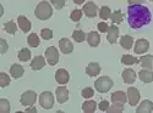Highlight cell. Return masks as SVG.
Segmentation results:
<instances>
[{"instance_id":"obj_3","label":"cell","mask_w":153,"mask_h":113,"mask_svg":"<svg viewBox=\"0 0 153 113\" xmlns=\"http://www.w3.org/2000/svg\"><path fill=\"white\" fill-rule=\"evenodd\" d=\"M113 84H114L113 79L110 77H108V75H104V77H100L94 82V87L97 89V91L104 94V93H108L111 89Z\"/></svg>"},{"instance_id":"obj_22","label":"cell","mask_w":153,"mask_h":113,"mask_svg":"<svg viewBox=\"0 0 153 113\" xmlns=\"http://www.w3.org/2000/svg\"><path fill=\"white\" fill-rule=\"evenodd\" d=\"M111 101L113 102H120V104H125L127 101V95L123 91H115L111 94Z\"/></svg>"},{"instance_id":"obj_36","label":"cell","mask_w":153,"mask_h":113,"mask_svg":"<svg viewBox=\"0 0 153 113\" xmlns=\"http://www.w3.org/2000/svg\"><path fill=\"white\" fill-rule=\"evenodd\" d=\"M41 36H42V39L44 40H50L53 38V32L52 29H49V28H44L41 31Z\"/></svg>"},{"instance_id":"obj_5","label":"cell","mask_w":153,"mask_h":113,"mask_svg":"<svg viewBox=\"0 0 153 113\" xmlns=\"http://www.w3.org/2000/svg\"><path fill=\"white\" fill-rule=\"evenodd\" d=\"M45 58L48 61V63L50 66H55L59 62V52L58 49H55L54 46H49L45 50Z\"/></svg>"},{"instance_id":"obj_44","label":"cell","mask_w":153,"mask_h":113,"mask_svg":"<svg viewBox=\"0 0 153 113\" xmlns=\"http://www.w3.org/2000/svg\"><path fill=\"white\" fill-rule=\"evenodd\" d=\"M74 3H75L76 5H81V4L85 3V0H74Z\"/></svg>"},{"instance_id":"obj_25","label":"cell","mask_w":153,"mask_h":113,"mask_svg":"<svg viewBox=\"0 0 153 113\" xmlns=\"http://www.w3.org/2000/svg\"><path fill=\"white\" fill-rule=\"evenodd\" d=\"M120 45L124 47V49H127V50H130L134 45V39H132V36L130 35H124L121 39H120Z\"/></svg>"},{"instance_id":"obj_19","label":"cell","mask_w":153,"mask_h":113,"mask_svg":"<svg viewBox=\"0 0 153 113\" xmlns=\"http://www.w3.org/2000/svg\"><path fill=\"white\" fill-rule=\"evenodd\" d=\"M45 66V60H44V57H42V56H36L33 60H32V62H31V68L33 69V71H39V69H42L43 67Z\"/></svg>"},{"instance_id":"obj_4","label":"cell","mask_w":153,"mask_h":113,"mask_svg":"<svg viewBox=\"0 0 153 113\" xmlns=\"http://www.w3.org/2000/svg\"><path fill=\"white\" fill-rule=\"evenodd\" d=\"M39 105L44 109H50L54 105V96L50 91H44L39 95Z\"/></svg>"},{"instance_id":"obj_14","label":"cell","mask_w":153,"mask_h":113,"mask_svg":"<svg viewBox=\"0 0 153 113\" xmlns=\"http://www.w3.org/2000/svg\"><path fill=\"white\" fill-rule=\"evenodd\" d=\"M107 33H108V35H107L108 43H110V44L117 43V39H118V36H119V29H118V27L115 26V24H111Z\"/></svg>"},{"instance_id":"obj_26","label":"cell","mask_w":153,"mask_h":113,"mask_svg":"<svg viewBox=\"0 0 153 113\" xmlns=\"http://www.w3.org/2000/svg\"><path fill=\"white\" fill-rule=\"evenodd\" d=\"M96 108H97V104H96V101H93V100H91V101H86L82 105V109H83L85 113H93L96 111Z\"/></svg>"},{"instance_id":"obj_33","label":"cell","mask_w":153,"mask_h":113,"mask_svg":"<svg viewBox=\"0 0 153 113\" xmlns=\"http://www.w3.org/2000/svg\"><path fill=\"white\" fill-rule=\"evenodd\" d=\"M11 111V106H10V102L5 98H1L0 100V112L1 113H9Z\"/></svg>"},{"instance_id":"obj_41","label":"cell","mask_w":153,"mask_h":113,"mask_svg":"<svg viewBox=\"0 0 153 113\" xmlns=\"http://www.w3.org/2000/svg\"><path fill=\"white\" fill-rule=\"evenodd\" d=\"M98 107H99V109H100V111L107 112V111H108V108H109L110 106H109V102L107 101V100H103V101H100V102H99Z\"/></svg>"},{"instance_id":"obj_24","label":"cell","mask_w":153,"mask_h":113,"mask_svg":"<svg viewBox=\"0 0 153 113\" xmlns=\"http://www.w3.org/2000/svg\"><path fill=\"white\" fill-rule=\"evenodd\" d=\"M121 63L125 65V66H131V65L140 63V60H138V58H135V57L131 56V55H123V57H121Z\"/></svg>"},{"instance_id":"obj_31","label":"cell","mask_w":153,"mask_h":113,"mask_svg":"<svg viewBox=\"0 0 153 113\" xmlns=\"http://www.w3.org/2000/svg\"><path fill=\"white\" fill-rule=\"evenodd\" d=\"M4 29H5L9 34L14 35V34L16 33V31H17V27H16V24L12 22V21H9V22H6V23L4 24Z\"/></svg>"},{"instance_id":"obj_37","label":"cell","mask_w":153,"mask_h":113,"mask_svg":"<svg viewBox=\"0 0 153 113\" xmlns=\"http://www.w3.org/2000/svg\"><path fill=\"white\" fill-rule=\"evenodd\" d=\"M82 12H83V11H81V10H74V11L71 12V15H70V18H71L74 22H79V21L81 20V17H82Z\"/></svg>"},{"instance_id":"obj_30","label":"cell","mask_w":153,"mask_h":113,"mask_svg":"<svg viewBox=\"0 0 153 113\" xmlns=\"http://www.w3.org/2000/svg\"><path fill=\"white\" fill-rule=\"evenodd\" d=\"M123 111H124V104L113 102V106H110L107 112H109V113H120Z\"/></svg>"},{"instance_id":"obj_23","label":"cell","mask_w":153,"mask_h":113,"mask_svg":"<svg viewBox=\"0 0 153 113\" xmlns=\"http://www.w3.org/2000/svg\"><path fill=\"white\" fill-rule=\"evenodd\" d=\"M140 63L143 68L147 69H152L153 68V56L152 55H147V56H142L140 58Z\"/></svg>"},{"instance_id":"obj_10","label":"cell","mask_w":153,"mask_h":113,"mask_svg":"<svg viewBox=\"0 0 153 113\" xmlns=\"http://www.w3.org/2000/svg\"><path fill=\"white\" fill-rule=\"evenodd\" d=\"M69 79H70V75H69V73H68L66 69L60 68V69H58L55 72V80L59 84H61V85L66 84V83H69Z\"/></svg>"},{"instance_id":"obj_45","label":"cell","mask_w":153,"mask_h":113,"mask_svg":"<svg viewBox=\"0 0 153 113\" xmlns=\"http://www.w3.org/2000/svg\"><path fill=\"white\" fill-rule=\"evenodd\" d=\"M26 112H37V109L36 108H27Z\"/></svg>"},{"instance_id":"obj_38","label":"cell","mask_w":153,"mask_h":113,"mask_svg":"<svg viewBox=\"0 0 153 113\" xmlns=\"http://www.w3.org/2000/svg\"><path fill=\"white\" fill-rule=\"evenodd\" d=\"M82 97H85V98H90V97H93V95H94V91H93V89L92 87H85V89H82Z\"/></svg>"},{"instance_id":"obj_18","label":"cell","mask_w":153,"mask_h":113,"mask_svg":"<svg viewBox=\"0 0 153 113\" xmlns=\"http://www.w3.org/2000/svg\"><path fill=\"white\" fill-rule=\"evenodd\" d=\"M100 69L102 68H100L99 63H97V62H91L86 68V73H87V75H90V77H97L100 73Z\"/></svg>"},{"instance_id":"obj_29","label":"cell","mask_w":153,"mask_h":113,"mask_svg":"<svg viewBox=\"0 0 153 113\" xmlns=\"http://www.w3.org/2000/svg\"><path fill=\"white\" fill-rule=\"evenodd\" d=\"M27 43L31 47H37L38 45H39V38H38V35L36 33H32L27 38Z\"/></svg>"},{"instance_id":"obj_17","label":"cell","mask_w":153,"mask_h":113,"mask_svg":"<svg viewBox=\"0 0 153 113\" xmlns=\"http://www.w3.org/2000/svg\"><path fill=\"white\" fill-rule=\"evenodd\" d=\"M86 40L88 42L90 46L96 47L100 43V36H99V34L97 32H90V33L87 34V36H86Z\"/></svg>"},{"instance_id":"obj_43","label":"cell","mask_w":153,"mask_h":113,"mask_svg":"<svg viewBox=\"0 0 153 113\" xmlns=\"http://www.w3.org/2000/svg\"><path fill=\"white\" fill-rule=\"evenodd\" d=\"M145 1L146 0H127V4H129V6H131V5H142Z\"/></svg>"},{"instance_id":"obj_12","label":"cell","mask_w":153,"mask_h":113,"mask_svg":"<svg viewBox=\"0 0 153 113\" xmlns=\"http://www.w3.org/2000/svg\"><path fill=\"white\" fill-rule=\"evenodd\" d=\"M59 47H60L62 54H71L72 50H74V45L68 38H62V39H60Z\"/></svg>"},{"instance_id":"obj_13","label":"cell","mask_w":153,"mask_h":113,"mask_svg":"<svg viewBox=\"0 0 153 113\" xmlns=\"http://www.w3.org/2000/svg\"><path fill=\"white\" fill-rule=\"evenodd\" d=\"M121 77H123L124 83H126V84H132V83H135V80H136V73H135V71L131 69V68H126V69H124Z\"/></svg>"},{"instance_id":"obj_40","label":"cell","mask_w":153,"mask_h":113,"mask_svg":"<svg viewBox=\"0 0 153 113\" xmlns=\"http://www.w3.org/2000/svg\"><path fill=\"white\" fill-rule=\"evenodd\" d=\"M97 28H98V31H99L100 33H105V32H108L109 26H108L105 22H99L98 26H97Z\"/></svg>"},{"instance_id":"obj_46","label":"cell","mask_w":153,"mask_h":113,"mask_svg":"<svg viewBox=\"0 0 153 113\" xmlns=\"http://www.w3.org/2000/svg\"><path fill=\"white\" fill-rule=\"evenodd\" d=\"M151 1H153V0H151Z\"/></svg>"},{"instance_id":"obj_20","label":"cell","mask_w":153,"mask_h":113,"mask_svg":"<svg viewBox=\"0 0 153 113\" xmlns=\"http://www.w3.org/2000/svg\"><path fill=\"white\" fill-rule=\"evenodd\" d=\"M23 73H25V69H23V67L20 66L19 63H14V65L11 66V68H10V74H11V77H12V78H15V79L21 78L22 75H23Z\"/></svg>"},{"instance_id":"obj_27","label":"cell","mask_w":153,"mask_h":113,"mask_svg":"<svg viewBox=\"0 0 153 113\" xmlns=\"http://www.w3.org/2000/svg\"><path fill=\"white\" fill-rule=\"evenodd\" d=\"M110 20H111V22L114 23V24H119V23H121L123 22V20H124V15H123V12L120 11V10H117V11H114L113 14L110 15Z\"/></svg>"},{"instance_id":"obj_6","label":"cell","mask_w":153,"mask_h":113,"mask_svg":"<svg viewBox=\"0 0 153 113\" xmlns=\"http://www.w3.org/2000/svg\"><path fill=\"white\" fill-rule=\"evenodd\" d=\"M36 101H37V94L32 90L25 91L21 96V104L23 106H33Z\"/></svg>"},{"instance_id":"obj_9","label":"cell","mask_w":153,"mask_h":113,"mask_svg":"<svg viewBox=\"0 0 153 113\" xmlns=\"http://www.w3.org/2000/svg\"><path fill=\"white\" fill-rule=\"evenodd\" d=\"M55 95H56V100H58L59 104H65L69 100V90L66 89L65 86L56 87Z\"/></svg>"},{"instance_id":"obj_32","label":"cell","mask_w":153,"mask_h":113,"mask_svg":"<svg viewBox=\"0 0 153 113\" xmlns=\"http://www.w3.org/2000/svg\"><path fill=\"white\" fill-rule=\"evenodd\" d=\"M86 34H85V32H82V31H75L74 33H72V38L75 39V42H77V43H82V42H85L86 40Z\"/></svg>"},{"instance_id":"obj_35","label":"cell","mask_w":153,"mask_h":113,"mask_svg":"<svg viewBox=\"0 0 153 113\" xmlns=\"http://www.w3.org/2000/svg\"><path fill=\"white\" fill-rule=\"evenodd\" d=\"M10 84V77L6 73H0V86L6 87Z\"/></svg>"},{"instance_id":"obj_42","label":"cell","mask_w":153,"mask_h":113,"mask_svg":"<svg viewBox=\"0 0 153 113\" xmlns=\"http://www.w3.org/2000/svg\"><path fill=\"white\" fill-rule=\"evenodd\" d=\"M7 49H9V46H7L6 40H5V39H0V52L5 54V52L7 51Z\"/></svg>"},{"instance_id":"obj_15","label":"cell","mask_w":153,"mask_h":113,"mask_svg":"<svg viewBox=\"0 0 153 113\" xmlns=\"http://www.w3.org/2000/svg\"><path fill=\"white\" fill-rule=\"evenodd\" d=\"M17 23H19L20 29H21L23 33H27V32L31 29V27H32L31 21L27 20L26 16H19V17H17Z\"/></svg>"},{"instance_id":"obj_28","label":"cell","mask_w":153,"mask_h":113,"mask_svg":"<svg viewBox=\"0 0 153 113\" xmlns=\"http://www.w3.org/2000/svg\"><path fill=\"white\" fill-rule=\"evenodd\" d=\"M17 57L22 62H27L31 58V51H30V49H21L20 51H19V54H17Z\"/></svg>"},{"instance_id":"obj_7","label":"cell","mask_w":153,"mask_h":113,"mask_svg":"<svg viewBox=\"0 0 153 113\" xmlns=\"http://www.w3.org/2000/svg\"><path fill=\"white\" fill-rule=\"evenodd\" d=\"M82 11H83V14H85L87 17H91V18H92V17H96L97 12H98V7H97V5H96L94 3L88 1L87 4H85Z\"/></svg>"},{"instance_id":"obj_8","label":"cell","mask_w":153,"mask_h":113,"mask_svg":"<svg viewBox=\"0 0 153 113\" xmlns=\"http://www.w3.org/2000/svg\"><path fill=\"white\" fill-rule=\"evenodd\" d=\"M127 98H129V104L131 106H136L140 101V91L136 87H129L127 89Z\"/></svg>"},{"instance_id":"obj_39","label":"cell","mask_w":153,"mask_h":113,"mask_svg":"<svg viewBox=\"0 0 153 113\" xmlns=\"http://www.w3.org/2000/svg\"><path fill=\"white\" fill-rule=\"evenodd\" d=\"M52 5L56 9V10H61L64 6H65V0H50Z\"/></svg>"},{"instance_id":"obj_16","label":"cell","mask_w":153,"mask_h":113,"mask_svg":"<svg viewBox=\"0 0 153 113\" xmlns=\"http://www.w3.org/2000/svg\"><path fill=\"white\" fill-rule=\"evenodd\" d=\"M153 111V102L149 100H145L141 102L137 108H136V113H151Z\"/></svg>"},{"instance_id":"obj_34","label":"cell","mask_w":153,"mask_h":113,"mask_svg":"<svg viewBox=\"0 0 153 113\" xmlns=\"http://www.w3.org/2000/svg\"><path fill=\"white\" fill-rule=\"evenodd\" d=\"M110 15H111V12H110V9L108 6H102L100 7V11H99V17L102 20H108L110 18Z\"/></svg>"},{"instance_id":"obj_2","label":"cell","mask_w":153,"mask_h":113,"mask_svg":"<svg viewBox=\"0 0 153 113\" xmlns=\"http://www.w3.org/2000/svg\"><path fill=\"white\" fill-rule=\"evenodd\" d=\"M34 15H36V17L38 20H42V21H45V20L50 18L52 15H53L52 5H50L48 1H41L36 6Z\"/></svg>"},{"instance_id":"obj_1","label":"cell","mask_w":153,"mask_h":113,"mask_svg":"<svg viewBox=\"0 0 153 113\" xmlns=\"http://www.w3.org/2000/svg\"><path fill=\"white\" fill-rule=\"evenodd\" d=\"M152 21V14L147 6L143 5H131L127 7V22L134 29H140L147 26Z\"/></svg>"},{"instance_id":"obj_21","label":"cell","mask_w":153,"mask_h":113,"mask_svg":"<svg viewBox=\"0 0 153 113\" xmlns=\"http://www.w3.org/2000/svg\"><path fill=\"white\" fill-rule=\"evenodd\" d=\"M138 77L143 83H152L153 82V72L151 69L145 68L138 73Z\"/></svg>"},{"instance_id":"obj_11","label":"cell","mask_w":153,"mask_h":113,"mask_svg":"<svg viewBox=\"0 0 153 113\" xmlns=\"http://www.w3.org/2000/svg\"><path fill=\"white\" fill-rule=\"evenodd\" d=\"M149 47V43L147 39H138L135 44V49L134 51L135 54H145Z\"/></svg>"}]
</instances>
